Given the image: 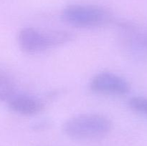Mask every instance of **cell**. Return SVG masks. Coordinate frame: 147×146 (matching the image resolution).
Returning a JSON list of instances; mask_svg holds the SVG:
<instances>
[{"instance_id":"obj_1","label":"cell","mask_w":147,"mask_h":146,"mask_svg":"<svg viewBox=\"0 0 147 146\" xmlns=\"http://www.w3.org/2000/svg\"><path fill=\"white\" fill-rule=\"evenodd\" d=\"M63 129L65 134L72 139L95 140L109 134L112 129V123L103 115L83 114L67 120Z\"/></svg>"},{"instance_id":"obj_2","label":"cell","mask_w":147,"mask_h":146,"mask_svg":"<svg viewBox=\"0 0 147 146\" xmlns=\"http://www.w3.org/2000/svg\"><path fill=\"white\" fill-rule=\"evenodd\" d=\"M73 39V34L65 31H42L32 27H25L18 34L20 49L28 54H35L60 46Z\"/></svg>"},{"instance_id":"obj_3","label":"cell","mask_w":147,"mask_h":146,"mask_svg":"<svg viewBox=\"0 0 147 146\" xmlns=\"http://www.w3.org/2000/svg\"><path fill=\"white\" fill-rule=\"evenodd\" d=\"M62 18L68 24L77 27L90 28L106 25L112 16L104 8L88 4H72L62 12Z\"/></svg>"},{"instance_id":"obj_4","label":"cell","mask_w":147,"mask_h":146,"mask_svg":"<svg viewBox=\"0 0 147 146\" xmlns=\"http://www.w3.org/2000/svg\"><path fill=\"white\" fill-rule=\"evenodd\" d=\"M120 28V40L125 51L134 58L147 60V29L129 24Z\"/></svg>"},{"instance_id":"obj_5","label":"cell","mask_w":147,"mask_h":146,"mask_svg":"<svg viewBox=\"0 0 147 146\" xmlns=\"http://www.w3.org/2000/svg\"><path fill=\"white\" fill-rule=\"evenodd\" d=\"M90 87L95 92L112 95H124L131 89L124 78L108 72L96 74L90 81Z\"/></svg>"},{"instance_id":"obj_6","label":"cell","mask_w":147,"mask_h":146,"mask_svg":"<svg viewBox=\"0 0 147 146\" xmlns=\"http://www.w3.org/2000/svg\"><path fill=\"white\" fill-rule=\"evenodd\" d=\"M7 104L11 111L25 116L37 115L44 109V104L41 100L26 94H14L7 101Z\"/></svg>"},{"instance_id":"obj_7","label":"cell","mask_w":147,"mask_h":146,"mask_svg":"<svg viewBox=\"0 0 147 146\" xmlns=\"http://www.w3.org/2000/svg\"><path fill=\"white\" fill-rule=\"evenodd\" d=\"M15 94V85L9 76L0 72V102L8 101Z\"/></svg>"},{"instance_id":"obj_8","label":"cell","mask_w":147,"mask_h":146,"mask_svg":"<svg viewBox=\"0 0 147 146\" xmlns=\"http://www.w3.org/2000/svg\"><path fill=\"white\" fill-rule=\"evenodd\" d=\"M128 104L133 111L147 117V97L142 96L133 97L129 99Z\"/></svg>"}]
</instances>
